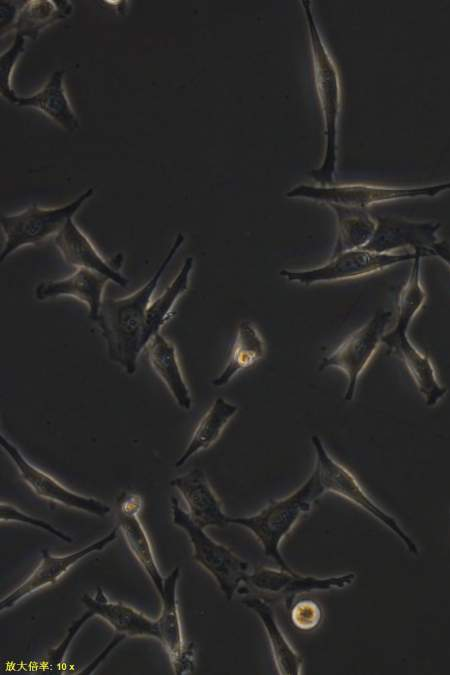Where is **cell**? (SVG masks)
Returning <instances> with one entry per match:
<instances>
[{
    "instance_id": "4dcf8cb0",
    "label": "cell",
    "mask_w": 450,
    "mask_h": 675,
    "mask_svg": "<svg viewBox=\"0 0 450 675\" xmlns=\"http://www.w3.org/2000/svg\"><path fill=\"white\" fill-rule=\"evenodd\" d=\"M92 616H94V614L90 610H88L80 618L75 620L69 626L67 634L65 638L61 641V643L56 648L51 649L48 652V655L46 657V666L50 670H57L60 667V665L64 661L65 654L69 646L71 645L72 640L75 638L77 633L83 627L85 622H87L88 619L91 618Z\"/></svg>"
},
{
    "instance_id": "9a60e30c",
    "label": "cell",
    "mask_w": 450,
    "mask_h": 675,
    "mask_svg": "<svg viewBox=\"0 0 450 675\" xmlns=\"http://www.w3.org/2000/svg\"><path fill=\"white\" fill-rule=\"evenodd\" d=\"M118 527L103 538L73 553L54 556L48 550L41 551V560L29 577L0 601V610L15 606L30 594L57 582L69 569L86 556L106 548L117 537Z\"/></svg>"
},
{
    "instance_id": "8992f818",
    "label": "cell",
    "mask_w": 450,
    "mask_h": 675,
    "mask_svg": "<svg viewBox=\"0 0 450 675\" xmlns=\"http://www.w3.org/2000/svg\"><path fill=\"white\" fill-rule=\"evenodd\" d=\"M422 251L376 253L355 249L332 255L325 264L307 270L283 269L280 275L290 282L304 285L354 279L383 271L400 263L413 261Z\"/></svg>"
},
{
    "instance_id": "484cf974",
    "label": "cell",
    "mask_w": 450,
    "mask_h": 675,
    "mask_svg": "<svg viewBox=\"0 0 450 675\" xmlns=\"http://www.w3.org/2000/svg\"><path fill=\"white\" fill-rule=\"evenodd\" d=\"M338 216V236L332 255L363 249L371 240L377 226L363 209L333 206Z\"/></svg>"
},
{
    "instance_id": "ffe728a7",
    "label": "cell",
    "mask_w": 450,
    "mask_h": 675,
    "mask_svg": "<svg viewBox=\"0 0 450 675\" xmlns=\"http://www.w3.org/2000/svg\"><path fill=\"white\" fill-rule=\"evenodd\" d=\"M63 71H55L46 84L30 96H17L12 104L39 110L67 131L79 128V120L63 85Z\"/></svg>"
},
{
    "instance_id": "8fae6325",
    "label": "cell",
    "mask_w": 450,
    "mask_h": 675,
    "mask_svg": "<svg viewBox=\"0 0 450 675\" xmlns=\"http://www.w3.org/2000/svg\"><path fill=\"white\" fill-rule=\"evenodd\" d=\"M180 568L176 567L164 579V592L160 596L162 610L157 620L159 641L168 653L175 674L192 673L195 667V645L185 643L182 635L177 602V582Z\"/></svg>"
},
{
    "instance_id": "1f68e13d",
    "label": "cell",
    "mask_w": 450,
    "mask_h": 675,
    "mask_svg": "<svg viewBox=\"0 0 450 675\" xmlns=\"http://www.w3.org/2000/svg\"><path fill=\"white\" fill-rule=\"evenodd\" d=\"M143 506L142 497L134 492H123L117 499L118 512L124 514H139Z\"/></svg>"
},
{
    "instance_id": "5b68a950",
    "label": "cell",
    "mask_w": 450,
    "mask_h": 675,
    "mask_svg": "<svg viewBox=\"0 0 450 675\" xmlns=\"http://www.w3.org/2000/svg\"><path fill=\"white\" fill-rule=\"evenodd\" d=\"M311 442L316 455L314 467L318 471L325 493L330 492L339 495L366 511L396 534L408 551L417 556L419 549L412 538L393 516L373 501L356 477L332 457L320 437L313 435Z\"/></svg>"
},
{
    "instance_id": "30bf717a",
    "label": "cell",
    "mask_w": 450,
    "mask_h": 675,
    "mask_svg": "<svg viewBox=\"0 0 450 675\" xmlns=\"http://www.w3.org/2000/svg\"><path fill=\"white\" fill-rule=\"evenodd\" d=\"M414 316L398 313L395 326L382 337V343L404 362L428 407L436 406L447 394L436 375L430 358L414 346L408 337V328Z\"/></svg>"
},
{
    "instance_id": "d6986e66",
    "label": "cell",
    "mask_w": 450,
    "mask_h": 675,
    "mask_svg": "<svg viewBox=\"0 0 450 675\" xmlns=\"http://www.w3.org/2000/svg\"><path fill=\"white\" fill-rule=\"evenodd\" d=\"M145 350L152 369L165 384L176 404L184 410H190L193 401L175 345L158 333L149 341Z\"/></svg>"
},
{
    "instance_id": "44dd1931",
    "label": "cell",
    "mask_w": 450,
    "mask_h": 675,
    "mask_svg": "<svg viewBox=\"0 0 450 675\" xmlns=\"http://www.w3.org/2000/svg\"><path fill=\"white\" fill-rule=\"evenodd\" d=\"M241 603L261 621L269 640L278 673L296 675L302 672V659L282 632L271 605L257 596H248Z\"/></svg>"
},
{
    "instance_id": "ba28073f",
    "label": "cell",
    "mask_w": 450,
    "mask_h": 675,
    "mask_svg": "<svg viewBox=\"0 0 450 675\" xmlns=\"http://www.w3.org/2000/svg\"><path fill=\"white\" fill-rule=\"evenodd\" d=\"M450 190V181L415 187H386L364 184L313 187L298 186L288 192L290 197H305L332 206L364 209L373 204L417 197H435Z\"/></svg>"
},
{
    "instance_id": "6da1fadb",
    "label": "cell",
    "mask_w": 450,
    "mask_h": 675,
    "mask_svg": "<svg viewBox=\"0 0 450 675\" xmlns=\"http://www.w3.org/2000/svg\"><path fill=\"white\" fill-rule=\"evenodd\" d=\"M184 240V235L178 233L167 255L141 288L125 297L104 299L102 303L95 323L104 338L109 358L128 375L136 372L137 360L143 351L141 338L152 296Z\"/></svg>"
},
{
    "instance_id": "f546056e",
    "label": "cell",
    "mask_w": 450,
    "mask_h": 675,
    "mask_svg": "<svg viewBox=\"0 0 450 675\" xmlns=\"http://www.w3.org/2000/svg\"><path fill=\"white\" fill-rule=\"evenodd\" d=\"M0 520L1 522L10 521L28 524L30 526L42 529L54 535L55 537L61 539L64 542H72V538L69 535L60 531L59 529L54 527L51 523L39 519L37 517L31 516L23 512L19 508L15 507L14 505L8 504L6 502L0 503Z\"/></svg>"
},
{
    "instance_id": "9c48e42d",
    "label": "cell",
    "mask_w": 450,
    "mask_h": 675,
    "mask_svg": "<svg viewBox=\"0 0 450 675\" xmlns=\"http://www.w3.org/2000/svg\"><path fill=\"white\" fill-rule=\"evenodd\" d=\"M0 446L16 466L21 478L39 497L94 516L105 517L111 508L101 500L74 492L32 464L2 433Z\"/></svg>"
},
{
    "instance_id": "4fadbf2b",
    "label": "cell",
    "mask_w": 450,
    "mask_h": 675,
    "mask_svg": "<svg viewBox=\"0 0 450 675\" xmlns=\"http://www.w3.org/2000/svg\"><path fill=\"white\" fill-rule=\"evenodd\" d=\"M354 580V573L321 578L281 568L258 567L250 572L246 583L259 591L283 595L286 598L287 608H289L297 595L313 591L343 589L352 584Z\"/></svg>"
},
{
    "instance_id": "83f0119b",
    "label": "cell",
    "mask_w": 450,
    "mask_h": 675,
    "mask_svg": "<svg viewBox=\"0 0 450 675\" xmlns=\"http://www.w3.org/2000/svg\"><path fill=\"white\" fill-rule=\"evenodd\" d=\"M25 37L16 34L12 46L1 54L0 59V89L1 96L13 103L18 96L11 87V77L19 56L24 52Z\"/></svg>"
},
{
    "instance_id": "7402d4cb",
    "label": "cell",
    "mask_w": 450,
    "mask_h": 675,
    "mask_svg": "<svg viewBox=\"0 0 450 675\" xmlns=\"http://www.w3.org/2000/svg\"><path fill=\"white\" fill-rule=\"evenodd\" d=\"M193 266L194 258L188 256L172 282L149 304L141 338L143 350L155 335L161 333L162 327L171 317L176 302L188 290Z\"/></svg>"
},
{
    "instance_id": "3957f363",
    "label": "cell",
    "mask_w": 450,
    "mask_h": 675,
    "mask_svg": "<svg viewBox=\"0 0 450 675\" xmlns=\"http://www.w3.org/2000/svg\"><path fill=\"white\" fill-rule=\"evenodd\" d=\"M173 524L187 534L193 547V560L215 579L224 597L230 601L250 574L249 563L223 544L213 540L205 528L197 525L175 497L171 498Z\"/></svg>"
},
{
    "instance_id": "836d02e7",
    "label": "cell",
    "mask_w": 450,
    "mask_h": 675,
    "mask_svg": "<svg viewBox=\"0 0 450 675\" xmlns=\"http://www.w3.org/2000/svg\"><path fill=\"white\" fill-rule=\"evenodd\" d=\"M125 637L126 636H124L122 634H119L118 637L114 638L113 641L108 646V648H106L103 651V653L99 657H97V659H95V661L91 665H89L85 670H83V673H91L94 670V668L99 665L100 661L103 660L107 656V653L110 652L111 649H113V647H115Z\"/></svg>"
},
{
    "instance_id": "5bb4252c",
    "label": "cell",
    "mask_w": 450,
    "mask_h": 675,
    "mask_svg": "<svg viewBox=\"0 0 450 675\" xmlns=\"http://www.w3.org/2000/svg\"><path fill=\"white\" fill-rule=\"evenodd\" d=\"M54 244L69 265L97 272L121 287L128 285L129 280L120 272L123 254L116 255L112 261L106 260L73 218L54 237Z\"/></svg>"
},
{
    "instance_id": "f1b7e54d",
    "label": "cell",
    "mask_w": 450,
    "mask_h": 675,
    "mask_svg": "<svg viewBox=\"0 0 450 675\" xmlns=\"http://www.w3.org/2000/svg\"><path fill=\"white\" fill-rule=\"evenodd\" d=\"M288 610L293 625L303 631L317 628L322 621V608L319 603L311 599L296 601Z\"/></svg>"
},
{
    "instance_id": "cb8c5ba5",
    "label": "cell",
    "mask_w": 450,
    "mask_h": 675,
    "mask_svg": "<svg viewBox=\"0 0 450 675\" xmlns=\"http://www.w3.org/2000/svg\"><path fill=\"white\" fill-rule=\"evenodd\" d=\"M265 352L264 340L255 325L249 320L241 321L229 360L212 385L217 388L227 385L240 371L261 360Z\"/></svg>"
},
{
    "instance_id": "52a82bcc",
    "label": "cell",
    "mask_w": 450,
    "mask_h": 675,
    "mask_svg": "<svg viewBox=\"0 0 450 675\" xmlns=\"http://www.w3.org/2000/svg\"><path fill=\"white\" fill-rule=\"evenodd\" d=\"M392 318V312L379 310L363 326L352 332L335 350L323 357L319 370L337 368L348 379L344 399L351 401L355 397L358 380L374 356L386 328Z\"/></svg>"
},
{
    "instance_id": "7c38bea8",
    "label": "cell",
    "mask_w": 450,
    "mask_h": 675,
    "mask_svg": "<svg viewBox=\"0 0 450 675\" xmlns=\"http://www.w3.org/2000/svg\"><path fill=\"white\" fill-rule=\"evenodd\" d=\"M438 222L411 221L404 218L381 217L376 230L363 248L376 253H395L403 248L422 251L433 256L431 247L439 240Z\"/></svg>"
},
{
    "instance_id": "4316f807",
    "label": "cell",
    "mask_w": 450,
    "mask_h": 675,
    "mask_svg": "<svg viewBox=\"0 0 450 675\" xmlns=\"http://www.w3.org/2000/svg\"><path fill=\"white\" fill-rule=\"evenodd\" d=\"M71 11L69 1H28L17 12L11 27L17 30V34L36 38L43 28L67 17Z\"/></svg>"
},
{
    "instance_id": "7a4b0ae2",
    "label": "cell",
    "mask_w": 450,
    "mask_h": 675,
    "mask_svg": "<svg viewBox=\"0 0 450 675\" xmlns=\"http://www.w3.org/2000/svg\"><path fill=\"white\" fill-rule=\"evenodd\" d=\"M325 493L317 469L288 496L271 501L266 507L250 516H229V524L249 530L261 545L264 555L279 568L294 571L283 558L280 545L301 516L312 509V504Z\"/></svg>"
},
{
    "instance_id": "ac0fdd59",
    "label": "cell",
    "mask_w": 450,
    "mask_h": 675,
    "mask_svg": "<svg viewBox=\"0 0 450 675\" xmlns=\"http://www.w3.org/2000/svg\"><path fill=\"white\" fill-rule=\"evenodd\" d=\"M81 600L88 610L106 621L118 634L159 639L157 620L122 602L110 601L101 587H97L94 597L83 594Z\"/></svg>"
},
{
    "instance_id": "603a6c76",
    "label": "cell",
    "mask_w": 450,
    "mask_h": 675,
    "mask_svg": "<svg viewBox=\"0 0 450 675\" xmlns=\"http://www.w3.org/2000/svg\"><path fill=\"white\" fill-rule=\"evenodd\" d=\"M238 412V406L218 397L200 419L192 437L177 459L175 467H181L198 452L211 447L221 436L227 424Z\"/></svg>"
},
{
    "instance_id": "e0dca14e",
    "label": "cell",
    "mask_w": 450,
    "mask_h": 675,
    "mask_svg": "<svg viewBox=\"0 0 450 675\" xmlns=\"http://www.w3.org/2000/svg\"><path fill=\"white\" fill-rule=\"evenodd\" d=\"M109 281L107 277L97 272L79 268L65 278L39 283L34 296L39 301L60 296L75 298L87 306L88 317L95 322Z\"/></svg>"
},
{
    "instance_id": "d4e9b609",
    "label": "cell",
    "mask_w": 450,
    "mask_h": 675,
    "mask_svg": "<svg viewBox=\"0 0 450 675\" xmlns=\"http://www.w3.org/2000/svg\"><path fill=\"white\" fill-rule=\"evenodd\" d=\"M118 527L130 551L151 580L159 596H162L165 577L160 573L148 534L138 514L118 512Z\"/></svg>"
},
{
    "instance_id": "277c9868",
    "label": "cell",
    "mask_w": 450,
    "mask_h": 675,
    "mask_svg": "<svg viewBox=\"0 0 450 675\" xmlns=\"http://www.w3.org/2000/svg\"><path fill=\"white\" fill-rule=\"evenodd\" d=\"M94 192V187H90L74 200L61 206L41 207L32 204L17 213L2 215L0 225L5 241L0 252V262H4L7 257L23 247L55 237Z\"/></svg>"
},
{
    "instance_id": "d6a6232c",
    "label": "cell",
    "mask_w": 450,
    "mask_h": 675,
    "mask_svg": "<svg viewBox=\"0 0 450 675\" xmlns=\"http://www.w3.org/2000/svg\"><path fill=\"white\" fill-rule=\"evenodd\" d=\"M433 256L442 260L450 269V243L447 240H438L431 247Z\"/></svg>"
},
{
    "instance_id": "2e32d148",
    "label": "cell",
    "mask_w": 450,
    "mask_h": 675,
    "mask_svg": "<svg viewBox=\"0 0 450 675\" xmlns=\"http://www.w3.org/2000/svg\"><path fill=\"white\" fill-rule=\"evenodd\" d=\"M170 485L181 494L187 504L188 514L200 527H225L229 524V516L224 512L203 470H190L172 479Z\"/></svg>"
}]
</instances>
